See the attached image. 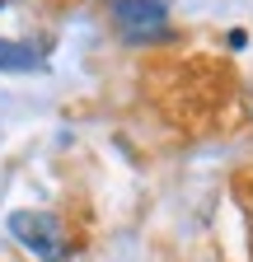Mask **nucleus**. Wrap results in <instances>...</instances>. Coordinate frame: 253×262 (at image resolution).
Returning <instances> with one entry per match:
<instances>
[{
  "label": "nucleus",
  "instance_id": "obj_1",
  "mask_svg": "<svg viewBox=\"0 0 253 262\" xmlns=\"http://www.w3.org/2000/svg\"><path fill=\"white\" fill-rule=\"evenodd\" d=\"M10 234L43 262H71V244H66V229H61L56 215L47 211H14L10 215Z\"/></svg>",
  "mask_w": 253,
  "mask_h": 262
},
{
  "label": "nucleus",
  "instance_id": "obj_2",
  "mask_svg": "<svg viewBox=\"0 0 253 262\" xmlns=\"http://www.w3.org/2000/svg\"><path fill=\"white\" fill-rule=\"evenodd\" d=\"M113 24L126 42H155L164 38V5L160 0H117L113 5Z\"/></svg>",
  "mask_w": 253,
  "mask_h": 262
},
{
  "label": "nucleus",
  "instance_id": "obj_3",
  "mask_svg": "<svg viewBox=\"0 0 253 262\" xmlns=\"http://www.w3.org/2000/svg\"><path fill=\"white\" fill-rule=\"evenodd\" d=\"M0 71H43V56H38L33 47L0 42Z\"/></svg>",
  "mask_w": 253,
  "mask_h": 262
}]
</instances>
